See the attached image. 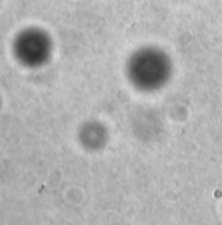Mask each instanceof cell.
Returning <instances> with one entry per match:
<instances>
[{"mask_svg":"<svg viewBox=\"0 0 222 225\" xmlns=\"http://www.w3.org/2000/svg\"><path fill=\"white\" fill-rule=\"evenodd\" d=\"M171 76V58L158 47H141L132 52L125 63V77L129 85L141 93L161 90L169 84Z\"/></svg>","mask_w":222,"mask_h":225,"instance_id":"cell-1","label":"cell"}]
</instances>
